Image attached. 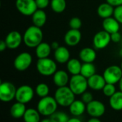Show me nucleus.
<instances>
[{
	"mask_svg": "<svg viewBox=\"0 0 122 122\" xmlns=\"http://www.w3.org/2000/svg\"><path fill=\"white\" fill-rule=\"evenodd\" d=\"M43 40V32L41 27L32 25L29 27L23 35V41L28 47H36Z\"/></svg>",
	"mask_w": 122,
	"mask_h": 122,
	"instance_id": "f257e3e1",
	"label": "nucleus"
},
{
	"mask_svg": "<svg viewBox=\"0 0 122 122\" xmlns=\"http://www.w3.org/2000/svg\"><path fill=\"white\" fill-rule=\"evenodd\" d=\"M75 94L69 86L59 87L54 93V99L58 105L63 107H69L75 101Z\"/></svg>",
	"mask_w": 122,
	"mask_h": 122,
	"instance_id": "f03ea898",
	"label": "nucleus"
},
{
	"mask_svg": "<svg viewBox=\"0 0 122 122\" xmlns=\"http://www.w3.org/2000/svg\"><path fill=\"white\" fill-rule=\"evenodd\" d=\"M58 104L54 99L47 96L44 98H41L37 104V110L41 115L44 116H51L57 110Z\"/></svg>",
	"mask_w": 122,
	"mask_h": 122,
	"instance_id": "7ed1b4c3",
	"label": "nucleus"
},
{
	"mask_svg": "<svg viewBox=\"0 0 122 122\" xmlns=\"http://www.w3.org/2000/svg\"><path fill=\"white\" fill-rule=\"evenodd\" d=\"M36 70L41 76H50L57 70V65L54 60L49 58H40L36 62Z\"/></svg>",
	"mask_w": 122,
	"mask_h": 122,
	"instance_id": "20e7f679",
	"label": "nucleus"
},
{
	"mask_svg": "<svg viewBox=\"0 0 122 122\" xmlns=\"http://www.w3.org/2000/svg\"><path fill=\"white\" fill-rule=\"evenodd\" d=\"M69 87L75 95H81L89 87L87 78L81 74L74 75L69 80Z\"/></svg>",
	"mask_w": 122,
	"mask_h": 122,
	"instance_id": "39448f33",
	"label": "nucleus"
},
{
	"mask_svg": "<svg viewBox=\"0 0 122 122\" xmlns=\"http://www.w3.org/2000/svg\"><path fill=\"white\" fill-rule=\"evenodd\" d=\"M16 89L15 86L9 81L1 82L0 84V100L8 103L15 99Z\"/></svg>",
	"mask_w": 122,
	"mask_h": 122,
	"instance_id": "423d86ee",
	"label": "nucleus"
},
{
	"mask_svg": "<svg viewBox=\"0 0 122 122\" xmlns=\"http://www.w3.org/2000/svg\"><path fill=\"white\" fill-rule=\"evenodd\" d=\"M103 76L107 83L116 84L119 82L122 78V69L121 66L110 65L105 69Z\"/></svg>",
	"mask_w": 122,
	"mask_h": 122,
	"instance_id": "0eeeda50",
	"label": "nucleus"
},
{
	"mask_svg": "<svg viewBox=\"0 0 122 122\" xmlns=\"http://www.w3.org/2000/svg\"><path fill=\"white\" fill-rule=\"evenodd\" d=\"M32 63V56L27 52H23L19 54L14 60V68L18 71L26 70Z\"/></svg>",
	"mask_w": 122,
	"mask_h": 122,
	"instance_id": "6e6552de",
	"label": "nucleus"
},
{
	"mask_svg": "<svg viewBox=\"0 0 122 122\" xmlns=\"http://www.w3.org/2000/svg\"><path fill=\"white\" fill-rule=\"evenodd\" d=\"M16 9L24 16H31L38 9L35 0H16Z\"/></svg>",
	"mask_w": 122,
	"mask_h": 122,
	"instance_id": "1a4fd4ad",
	"label": "nucleus"
},
{
	"mask_svg": "<svg viewBox=\"0 0 122 122\" xmlns=\"http://www.w3.org/2000/svg\"><path fill=\"white\" fill-rule=\"evenodd\" d=\"M34 91L28 85H23L16 89L15 99L16 101L23 103L24 104L29 103L34 98Z\"/></svg>",
	"mask_w": 122,
	"mask_h": 122,
	"instance_id": "9d476101",
	"label": "nucleus"
},
{
	"mask_svg": "<svg viewBox=\"0 0 122 122\" xmlns=\"http://www.w3.org/2000/svg\"><path fill=\"white\" fill-rule=\"evenodd\" d=\"M111 42V34L105 30L97 32L93 38V45L97 50H102L107 47Z\"/></svg>",
	"mask_w": 122,
	"mask_h": 122,
	"instance_id": "9b49d317",
	"label": "nucleus"
},
{
	"mask_svg": "<svg viewBox=\"0 0 122 122\" xmlns=\"http://www.w3.org/2000/svg\"><path fill=\"white\" fill-rule=\"evenodd\" d=\"M105 105L100 101L93 100L86 104V112L92 117L99 118L105 114Z\"/></svg>",
	"mask_w": 122,
	"mask_h": 122,
	"instance_id": "f8f14e48",
	"label": "nucleus"
},
{
	"mask_svg": "<svg viewBox=\"0 0 122 122\" xmlns=\"http://www.w3.org/2000/svg\"><path fill=\"white\" fill-rule=\"evenodd\" d=\"M5 42L7 45V48L11 50H15L18 48L22 42L23 37L18 31H11L8 33L5 38Z\"/></svg>",
	"mask_w": 122,
	"mask_h": 122,
	"instance_id": "ddd939ff",
	"label": "nucleus"
},
{
	"mask_svg": "<svg viewBox=\"0 0 122 122\" xmlns=\"http://www.w3.org/2000/svg\"><path fill=\"white\" fill-rule=\"evenodd\" d=\"M81 40V32L79 29H71L64 35V42L68 46L74 47L77 45Z\"/></svg>",
	"mask_w": 122,
	"mask_h": 122,
	"instance_id": "4468645a",
	"label": "nucleus"
},
{
	"mask_svg": "<svg viewBox=\"0 0 122 122\" xmlns=\"http://www.w3.org/2000/svg\"><path fill=\"white\" fill-rule=\"evenodd\" d=\"M89 87L94 91H101L104 88L107 82L103 76L95 73L87 78Z\"/></svg>",
	"mask_w": 122,
	"mask_h": 122,
	"instance_id": "2eb2a0df",
	"label": "nucleus"
},
{
	"mask_svg": "<svg viewBox=\"0 0 122 122\" xmlns=\"http://www.w3.org/2000/svg\"><path fill=\"white\" fill-rule=\"evenodd\" d=\"M102 27L104 30L107 31L109 34H113L119 32L120 23L114 17H108L104 19L102 22Z\"/></svg>",
	"mask_w": 122,
	"mask_h": 122,
	"instance_id": "dca6fc26",
	"label": "nucleus"
},
{
	"mask_svg": "<svg viewBox=\"0 0 122 122\" xmlns=\"http://www.w3.org/2000/svg\"><path fill=\"white\" fill-rule=\"evenodd\" d=\"M54 56L56 62L61 64L66 63L70 60V52L66 47L59 46L54 50Z\"/></svg>",
	"mask_w": 122,
	"mask_h": 122,
	"instance_id": "f3484780",
	"label": "nucleus"
},
{
	"mask_svg": "<svg viewBox=\"0 0 122 122\" xmlns=\"http://www.w3.org/2000/svg\"><path fill=\"white\" fill-rule=\"evenodd\" d=\"M69 78L68 73L63 70H56L53 75V81L56 86L63 87L66 86L69 83Z\"/></svg>",
	"mask_w": 122,
	"mask_h": 122,
	"instance_id": "a211bd4d",
	"label": "nucleus"
},
{
	"mask_svg": "<svg viewBox=\"0 0 122 122\" xmlns=\"http://www.w3.org/2000/svg\"><path fill=\"white\" fill-rule=\"evenodd\" d=\"M79 56L84 63H93L97 58V52L94 49L86 47L80 50Z\"/></svg>",
	"mask_w": 122,
	"mask_h": 122,
	"instance_id": "6ab92c4d",
	"label": "nucleus"
},
{
	"mask_svg": "<svg viewBox=\"0 0 122 122\" xmlns=\"http://www.w3.org/2000/svg\"><path fill=\"white\" fill-rule=\"evenodd\" d=\"M69 112L74 116L78 117L81 116L86 111V106L81 100H75L69 106Z\"/></svg>",
	"mask_w": 122,
	"mask_h": 122,
	"instance_id": "aec40b11",
	"label": "nucleus"
},
{
	"mask_svg": "<svg viewBox=\"0 0 122 122\" xmlns=\"http://www.w3.org/2000/svg\"><path fill=\"white\" fill-rule=\"evenodd\" d=\"M47 19V16L44 9H37L36 12L31 15V20L34 25L41 27H43Z\"/></svg>",
	"mask_w": 122,
	"mask_h": 122,
	"instance_id": "412c9836",
	"label": "nucleus"
},
{
	"mask_svg": "<svg viewBox=\"0 0 122 122\" xmlns=\"http://www.w3.org/2000/svg\"><path fill=\"white\" fill-rule=\"evenodd\" d=\"M114 6L107 2L101 4L97 8V14L102 19H106L112 17V15H114Z\"/></svg>",
	"mask_w": 122,
	"mask_h": 122,
	"instance_id": "4be33fe9",
	"label": "nucleus"
},
{
	"mask_svg": "<svg viewBox=\"0 0 122 122\" xmlns=\"http://www.w3.org/2000/svg\"><path fill=\"white\" fill-rule=\"evenodd\" d=\"M26 106L24 104L16 101L14 103L10 109V114L14 119L22 118L26 112Z\"/></svg>",
	"mask_w": 122,
	"mask_h": 122,
	"instance_id": "5701e85b",
	"label": "nucleus"
},
{
	"mask_svg": "<svg viewBox=\"0 0 122 122\" xmlns=\"http://www.w3.org/2000/svg\"><path fill=\"white\" fill-rule=\"evenodd\" d=\"M36 48V57L40 58H48L51 51V46L47 42H41Z\"/></svg>",
	"mask_w": 122,
	"mask_h": 122,
	"instance_id": "b1692460",
	"label": "nucleus"
},
{
	"mask_svg": "<svg viewBox=\"0 0 122 122\" xmlns=\"http://www.w3.org/2000/svg\"><path fill=\"white\" fill-rule=\"evenodd\" d=\"M81 65H82V63L80 62L79 60L76 58H71L66 63L67 70L72 76L80 74Z\"/></svg>",
	"mask_w": 122,
	"mask_h": 122,
	"instance_id": "393cba45",
	"label": "nucleus"
},
{
	"mask_svg": "<svg viewBox=\"0 0 122 122\" xmlns=\"http://www.w3.org/2000/svg\"><path fill=\"white\" fill-rule=\"evenodd\" d=\"M109 105L115 111L122 110V91H117L109 98Z\"/></svg>",
	"mask_w": 122,
	"mask_h": 122,
	"instance_id": "a878e982",
	"label": "nucleus"
},
{
	"mask_svg": "<svg viewBox=\"0 0 122 122\" xmlns=\"http://www.w3.org/2000/svg\"><path fill=\"white\" fill-rule=\"evenodd\" d=\"M40 115L37 109L29 108L26 110L23 119L24 122H40Z\"/></svg>",
	"mask_w": 122,
	"mask_h": 122,
	"instance_id": "bb28decb",
	"label": "nucleus"
},
{
	"mask_svg": "<svg viewBox=\"0 0 122 122\" xmlns=\"http://www.w3.org/2000/svg\"><path fill=\"white\" fill-rule=\"evenodd\" d=\"M96 73V67L93 63H84L81 65L80 74L86 78H90Z\"/></svg>",
	"mask_w": 122,
	"mask_h": 122,
	"instance_id": "cd10ccee",
	"label": "nucleus"
},
{
	"mask_svg": "<svg viewBox=\"0 0 122 122\" xmlns=\"http://www.w3.org/2000/svg\"><path fill=\"white\" fill-rule=\"evenodd\" d=\"M51 9L55 13H62L66 7V0H51L50 2Z\"/></svg>",
	"mask_w": 122,
	"mask_h": 122,
	"instance_id": "c85d7f7f",
	"label": "nucleus"
},
{
	"mask_svg": "<svg viewBox=\"0 0 122 122\" xmlns=\"http://www.w3.org/2000/svg\"><path fill=\"white\" fill-rule=\"evenodd\" d=\"M35 93L39 98H44L49 96V88L47 84L44 83H39L35 88Z\"/></svg>",
	"mask_w": 122,
	"mask_h": 122,
	"instance_id": "c756f323",
	"label": "nucleus"
},
{
	"mask_svg": "<svg viewBox=\"0 0 122 122\" xmlns=\"http://www.w3.org/2000/svg\"><path fill=\"white\" fill-rule=\"evenodd\" d=\"M51 122H68L69 117L64 111H56L51 116H49Z\"/></svg>",
	"mask_w": 122,
	"mask_h": 122,
	"instance_id": "7c9ffc66",
	"label": "nucleus"
},
{
	"mask_svg": "<svg viewBox=\"0 0 122 122\" xmlns=\"http://www.w3.org/2000/svg\"><path fill=\"white\" fill-rule=\"evenodd\" d=\"M102 91H103V93L104 94V96L107 97H109V98L117 92L114 84H112V83H106Z\"/></svg>",
	"mask_w": 122,
	"mask_h": 122,
	"instance_id": "2f4dec72",
	"label": "nucleus"
},
{
	"mask_svg": "<svg viewBox=\"0 0 122 122\" xmlns=\"http://www.w3.org/2000/svg\"><path fill=\"white\" fill-rule=\"evenodd\" d=\"M69 24V27H71V29H79L81 27L82 22H81V20L79 17H72L70 19Z\"/></svg>",
	"mask_w": 122,
	"mask_h": 122,
	"instance_id": "473e14b6",
	"label": "nucleus"
},
{
	"mask_svg": "<svg viewBox=\"0 0 122 122\" xmlns=\"http://www.w3.org/2000/svg\"><path fill=\"white\" fill-rule=\"evenodd\" d=\"M114 17L120 23L122 24V5L116 6L114 12Z\"/></svg>",
	"mask_w": 122,
	"mask_h": 122,
	"instance_id": "72a5a7b5",
	"label": "nucleus"
},
{
	"mask_svg": "<svg viewBox=\"0 0 122 122\" xmlns=\"http://www.w3.org/2000/svg\"><path fill=\"white\" fill-rule=\"evenodd\" d=\"M93 95L88 91H85L84 93L81 94V101L84 102L86 104L90 103L92 101H93Z\"/></svg>",
	"mask_w": 122,
	"mask_h": 122,
	"instance_id": "f704fd0d",
	"label": "nucleus"
},
{
	"mask_svg": "<svg viewBox=\"0 0 122 122\" xmlns=\"http://www.w3.org/2000/svg\"><path fill=\"white\" fill-rule=\"evenodd\" d=\"M35 1H36L37 8L40 9H46L49 5V4L51 2L49 0H35Z\"/></svg>",
	"mask_w": 122,
	"mask_h": 122,
	"instance_id": "c9c22d12",
	"label": "nucleus"
},
{
	"mask_svg": "<svg viewBox=\"0 0 122 122\" xmlns=\"http://www.w3.org/2000/svg\"><path fill=\"white\" fill-rule=\"evenodd\" d=\"M111 40L113 42H115V43L119 42L122 40V35L119 33V32L111 34Z\"/></svg>",
	"mask_w": 122,
	"mask_h": 122,
	"instance_id": "e433bc0d",
	"label": "nucleus"
},
{
	"mask_svg": "<svg viewBox=\"0 0 122 122\" xmlns=\"http://www.w3.org/2000/svg\"><path fill=\"white\" fill-rule=\"evenodd\" d=\"M106 1L115 7L122 5V0H106Z\"/></svg>",
	"mask_w": 122,
	"mask_h": 122,
	"instance_id": "4c0bfd02",
	"label": "nucleus"
},
{
	"mask_svg": "<svg viewBox=\"0 0 122 122\" xmlns=\"http://www.w3.org/2000/svg\"><path fill=\"white\" fill-rule=\"evenodd\" d=\"M6 48H7V45H6V43L5 40H1L0 41V51L3 52Z\"/></svg>",
	"mask_w": 122,
	"mask_h": 122,
	"instance_id": "58836bf2",
	"label": "nucleus"
},
{
	"mask_svg": "<svg viewBox=\"0 0 122 122\" xmlns=\"http://www.w3.org/2000/svg\"><path fill=\"white\" fill-rule=\"evenodd\" d=\"M51 48H52V49H54V50H55L56 49H57V48L59 47V43H58L57 42L54 41V42H51Z\"/></svg>",
	"mask_w": 122,
	"mask_h": 122,
	"instance_id": "ea45409f",
	"label": "nucleus"
},
{
	"mask_svg": "<svg viewBox=\"0 0 122 122\" xmlns=\"http://www.w3.org/2000/svg\"><path fill=\"white\" fill-rule=\"evenodd\" d=\"M68 122H81L79 119H78L77 117L74 116V117H73V118H69V119Z\"/></svg>",
	"mask_w": 122,
	"mask_h": 122,
	"instance_id": "a19ab883",
	"label": "nucleus"
},
{
	"mask_svg": "<svg viewBox=\"0 0 122 122\" xmlns=\"http://www.w3.org/2000/svg\"><path fill=\"white\" fill-rule=\"evenodd\" d=\"M87 122H102L101 120L99 119V118H95V117H92L90 119L88 120Z\"/></svg>",
	"mask_w": 122,
	"mask_h": 122,
	"instance_id": "79ce46f5",
	"label": "nucleus"
},
{
	"mask_svg": "<svg viewBox=\"0 0 122 122\" xmlns=\"http://www.w3.org/2000/svg\"><path fill=\"white\" fill-rule=\"evenodd\" d=\"M40 122H51V119H50V117H49V118H48V119H44L41 120Z\"/></svg>",
	"mask_w": 122,
	"mask_h": 122,
	"instance_id": "37998d69",
	"label": "nucleus"
},
{
	"mask_svg": "<svg viewBox=\"0 0 122 122\" xmlns=\"http://www.w3.org/2000/svg\"><path fill=\"white\" fill-rule=\"evenodd\" d=\"M118 83H119V87L120 91H122V78H121V80L119 81V82Z\"/></svg>",
	"mask_w": 122,
	"mask_h": 122,
	"instance_id": "c03bdc74",
	"label": "nucleus"
},
{
	"mask_svg": "<svg viewBox=\"0 0 122 122\" xmlns=\"http://www.w3.org/2000/svg\"><path fill=\"white\" fill-rule=\"evenodd\" d=\"M119 55L122 58V47L120 49V50H119Z\"/></svg>",
	"mask_w": 122,
	"mask_h": 122,
	"instance_id": "a18cd8bd",
	"label": "nucleus"
},
{
	"mask_svg": "<svg viewBox=\"0 0 122 122\" xmlns=\"http://www.w3.org/2000/svg\"><path fill=\"white\" fill-rule=\"evenodd\" d=\"M121 68H122V63H121Z\"/></svg>",
	"mask_w": 122,
	"mask_h": 122,
	"instance_id": "49530a36",
	"label": "nucleus"
}]
</instances>
